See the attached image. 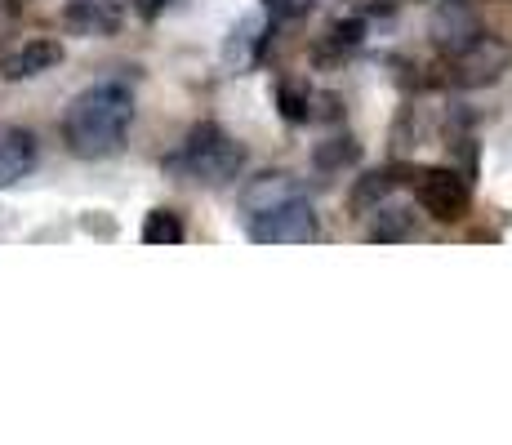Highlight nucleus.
<instances>
[{
    "mask_svg": "<svg viewBox=\"0 0 512 445\" xmlns=\"http://www.w3.org/2000/svg\"><path fill=\"white\" fill-rule=\"evenodd\" d=\"M415 192H419V205L432 214L437 223H459L468 214V178H459L450 165H432V170H419L415 174Z\"/></svg>",
    "mask_w": 512,
    "mask_h": 445,
    "instance_id": "nucleus-5",
    "label": "nucleus"
},
{
    "mask_svg": "<svg viewBox=\"0 0 512 445\" xmlns=\"http://www.w3.org/2000/svg\"><path fill=\"white\" fill-rule=\"evenodd\" d=\"M361 36H366V27H361V18H343V23L330 27V49H357Z\"/></svg>",
    "mask_w": 512,
    "mask_h": 445,
    "instance_id": "nucleus-16",
    "label": "nucleus"
},
{
    "mask_svg": "<svg viewBox=\"0 0 512 445\" xmlns=\"http://www.w3.org/2000/svg\"><path fill=\"white\" fill-rule=\"evenodd\" d=\"M130 121H134L130 89L103 81L72 98V107L63 116V138L81 161H103V156H116L125 147Z\"/></svg>",
    "mask_w": 512,
    "mask_h": 445,
    "instance_id": "nucleus-1",
    "label": "nucleus"
},
{
    "mask_svg": "<svg viewBox=\"0 0 512 445\" xmlns=\"http://www.w3.org/2000/svg\"><path fill=\"white\" fill-rule=\"evenodd\" d=\"M392 5H410V0H392Z\"/></svg>",
    "mask_w": 512,
    "mask_h": 445,
    "instance_id": "nucleus-19",
    "label": "nucleus"
},
{
    "mask_svg": "<svg viewBox=\"0 0 512 445\" xmlns=\"http://www.w3.org/2000/svg\"><path fill=\"white\" fill-rule=\"evenodd\" d=\"M410 227H415V219H410L406 210H383L379 223L370 227V241H401V236H410Z\"/></svg>",
    "mask_w": 512,
    "mask_h": 445,
    "instance_id": "nucleus-15",
    "label": "nucleus"
},
{
    "mask_svg": "<svg viewBox=\"0 0 512 445\" xmlns=\"http://www.w3.org/2000/svg\"><path fill=\"white\" fill-rule=\"evenodd\" d=\"M241 165H245V152L210 121L196 125V130L187 134L183 152L174 156V170H183L187 178H201V183H210V187L232 183V178L241 174Z\"/></svg>",
    "mask_w": 512,
    "mask_h": 445,
    "instance_id": "nucleus-2",
    "label": "nucleus"
},
{
    "mask_svg": "<svg viewBox=\"0 0 512 445\" xmlns=\"http://www.w3.org/2000/svg\"><path fill=\"white\" fill-rule=\"evenodd\" d=\"M54 63H63V45L49 41V36H36V41L18 45L14 54H5L0 72H5L9 81H27V76H41V72H49Z\"/></svg>",
    "mask_w": 512,
    "mask_h": 445,
    "instance_id": "nucleus-6",
    "label": "nucleus"
},
{
    "mask_svg": "<svg viewBox=\"0 0 512 445\" xmlns=\"http://www.w3.org/2000/svg\"><path fill=\"white\" fill-rule=\"evenodd\" d=\"M361 161V143L357 138H326V143H317V152H312V165H317L321 174H343L352 170V165Z\"/></svg>",
    "mask_w": 512,
    "mask_h": 445,
    "instance_id": "nucleus-10",
    "label": "nucleus"
},
{
    "mask_svg": "<svg viewBox=\"0 0 512 445\" xmlns=\"http://www.w3.org/2000/svg\"><path fill=\"white\" fill-rule=\"evenodd\" d=\"M143 241L147 245H179L183 241V219L174 210H152L143 219Z\"/></svg>",
    "mask_w": 512,
    "mask_h": 445,
    "instance_id": "nucleus-13",
    "label": "nucleus"
},
{
    "mask_svg": "<svg viewBox=\"0 0 512 445\" xmlns=\"http://www.w3.org/2000/svg\"><path fill=\"white\" fill-rule=\"evenodd\" d=\"M67 23L81 27V32H94V36H107L116 32V23H121V14H116L112 0H76L72 9H67Z\"/></svg>",
    "mask_w": 512,
    "mask_h": 445,
    "instance_id": "nucleus-9",
    "label": "nucleus"
},
{
    "mask_svg": "<svg viewBox=\"0 0 512 445\" xmlns=\"http://www.w3.org/2000/svg\"><path fill=\"white\" fill-rule=\"evenodd\" d=\"M312 85L308 81H281L277 85V107H281V116L290 125H303V121H312Z\"/></svg>",
    "mask_w": 512,
    "mask_h": 445,
    "instance_id": "nucleus-11",
    "label": "nucleus"
},
{
    "mask_svg": "<svg viewBox=\"0 0 512 445\" xmlns=\"http://www.w3.org/2000/svg\"><path fill=\"white\" fill-rule=\"evenodd\" d=\"M259 32H263L259 18H245V23L232 32V41H228V49H223V58H228L232 67H250L254 63V45L263 41Z\"/></svg>",
    "mask_w": 512,
    "mask_h": 445,
    "instance_id": "nucleus-12",
    "label": "nucleus"
},
{
    "mask_svg": "<svg viewBox=\"0 0 512 445\" xmlns=\"http://www.w3.org/2000/svg\"><path fill=\"white\" fill-rule=\"evenodd\" d=\"M36 165V138L27 130H5L0 134V192L14 187L18 178Z\"/></svg>",
    "mask_w": 512,
    "mask_h": 445,
    "instance_id": "nucleus-7",
    "label": "nucleus"
},
{
    "mask_svg": "<svg viewBox=\"0 0 512 445\" xmlns=\"http://www.w3.org/2000/svg\"><path fill=\"white\" fill-rule=\"evenodd\" d=\"M512 67V49L490 32H472L459 49H450L446 58V76L450 85L459 89H481V85H495Z\"/></svg>",
    "mask_w": 512,
    "mask_h": 445,
    "instance_id": "nucleus-3",
    "label": "nucleus"
},
{
    "mask_svg": "<svg viewBox=\"0 0 512 445\" xmlns=\"http://www.w3.org/2000/svg\"><path fill=\"white\" fill-rule=\"evenodd\" d=\"M388 187H392L388 174L357 178V187H352V214H374V210H379V201L388 196Z\"/></svg>",
    "mask_w": 512,
    "mask_h": 445,
    "instance_id": "nucleus-14",
    "label": "nucleus"
},
{
    "mask_svg": "<svg viewBox=\"0 0 512 445\" xmlns=\"http://www.w3.org/2000/svg\"><path fill=\"white\" fill-rule=\"evenodd\" d=\"M165 5H170V0H134V9H139L143 18H156V14H161V9H165Z\"/></svg>",
    "mask_w": 512,
    "mask_h": 445,
    "instance_id": "nucleus-18",
    "label": "nucleus"
},
{
    "mask_svg": "<svg viewBox=\"0 0 512 445\" xmlns=\"http://www.w3.org/2000/svg\"><path fill=\"white\" fill-rule=\"evenodd\" d=\"M290 196H303V187L294 183V174H263L245 187L241 201H245V214H259V210H268V205L290 201Z\"/></svg>",
    "mask_w": 512,
    "mask_h": 445,
    "instance_id": "nucleus-8",
    "label": "nucleus"
},
{
    "mask_svg": "<svg viewBox=\"0 0 512 445\" xmlns=\"http://www.w3.org/2000/svg\"><path fill=\"white\" fill-rule=\"evenodd\" d=\"M268 9L277 18H299V14H308L312 9V0H268Z\"/></svg>",
    "mask_w": 512,
    "mask_h": 445,
    "instance_id": "nucleus-17",
    "label": "nucleus"
},
{
    "mask_svg": "<svg viewBox=\"0 0 512 445\" xmlns=\"http://www.w3.org/2000/svg\"><path fill=\"white\" fill-rule=\"evenodd\" d=\"M250 236L259 245H308L317 241V210L303 196H290V201L250 214Z\"/></svg>",
    "mask_w": 512,
    "mask_h": 445,
    "instance_id": "nucleus-4",
    "label": "nucleus"
}]
</instances>
